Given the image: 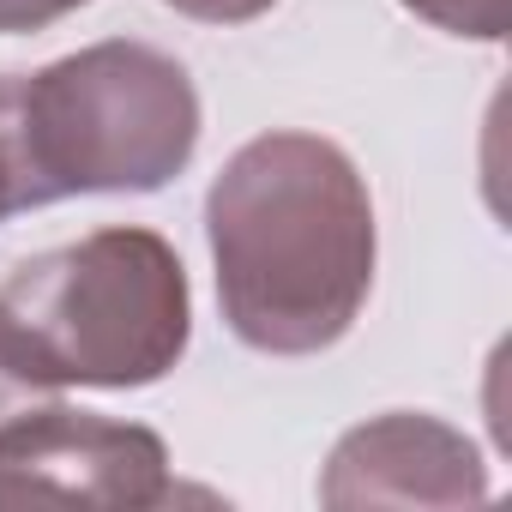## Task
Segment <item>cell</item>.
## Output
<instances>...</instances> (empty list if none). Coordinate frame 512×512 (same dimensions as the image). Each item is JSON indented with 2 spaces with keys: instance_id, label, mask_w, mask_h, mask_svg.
<instances>
[{
  "instance_id": "1",
  "label": "cell",
  "mask_w": 512,
  "mask_h": 512,
  "mask_svg": "<svg viewBox=\"0 0 512 512\" xmlns=\"http://www.w3.org/2000/svg\"><path fill=\"white\" fill-rule=\"evenodd\" d=\"M229 332L266 356L332 350L374 290V199L320 133L247 139L205 193Z\"/></svg>"
},
{
  "instance_id": "2",
  "label": "cell",
  "mask_w": 512,
  "mask_h": 512,
  "mask_svg": "<svg viewBox=\"0 0 512 512\" xmlns=\"http://www.w3.org/2000/svg\"><path fill=\"white\" fill-rule=\"evenodd\" d=\"M187 338L193 296L181 253L139 223L91 229L0 284V416L67 386H151L187 356Z\"/></svg>"
},
{
  "instance_id": "3",
  "label": "cell",
  "mask_w": 512,
  "mask_h": 512,
  "mask_svg": "<svg viewBox=\"0 0 512 512\" xmlns=\"http://www.w3.org/2000/svg\"><path fill=\"white\" fill-rule=\"evenodd\" d=\"M13 133L31 205L151 193L193 163L199 91L175 55L109 37L43 73H13Z\"/></svg>"
},
{
  "instance_id": "4",
  "label": "cell",
  "mask_w": 512,
  "mask_h": 512,
  "mask_svg": "<svg viewBox=\"0 0 512 512\" xmlns=\"http://www.w3.org/2000/svg\"><path fill=\"white\" fill-rule=\"evenodd\" d=\"M103 506L145 512L175 500L169 446L139 422L67 410L55 398L0 416V506Z\"/></svg>"
},
{
  "instance_id": "5",
  "label": "cell",
  "mask_w": 512,
  "mask_h": 512,
  "mask_svg": "<svg viewBox=\"0 0 512 512\" xmlns=\"http://www.w3.org/2000/svg\"><path fill=\"white\" fill-rule=\"evenodd\" d=\"M326 506H476L488 500V476L476 446L416 410L374 416L350 428L320 476Z\"/></svg>"
},
{
  "instance_id": "6",
  "label": "cell",
  "mask_w": 512,
  "mask_h": 512,
  "mask_svg": "<svg viewBox=\"0 0 512 512\" xmlns=\"http://www.w3.org/2000/svg\"><path fill=\"white\" fill-rule=\"evenodd\" d=\"M404 7L446 37H470V43L506 37V0H404Z\"/></svg>"
},
{
  "instance_id": "7",
  "label": "cell",
  "mask_w": 512,
  "mask_h": 512,
  "mask_svg": "<svg viewBox=\"0 0 512 512\" xmlns=\"http://www.w3.org/2000/svg\"><path fill=\"white\" fill-rule=\"evenodd\" d=\"M13 211H31V181H25V157L13 133V73H0V223Z\"/></svg>"
},
{
  "instance_id": "8",
  "label": "cell",
  "mask_w": 512,
  "mask_h": 512,
  "mask_svg": "<svg viewBox=\"0 0 512 512\" xmlns=\"http://www.w3.org/2000/svg\"><path fill=\"white\" fill-rule=\"evenodd\" d=\"M91 7V0H0V37H19V31H49L55 19Z\"/></svg>"
},
{
  "instance_id": "9",
  "label": "cell",
  "mask_w": 512,
  "mask_h": 512,
  "mask_svg": "<svg viewBox=\"0 0 512 512\" xmlns=\"http://www.w3.org/2000/svg\"><path fill=\"white\" fill-rule=\"evenodd\" d=\"M163 7H175V13H187L199 25H247V19L272 13L278 0H163Z\"/></svg>"
}]
</instances>
